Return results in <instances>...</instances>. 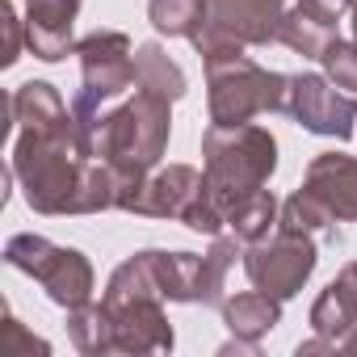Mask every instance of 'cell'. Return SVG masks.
<instances>
[{
  "instance_id": "obj_5",
  "label": "cell",
  "mask_w": 357,
  "mask_h": 357,
  "mask_svg": "<svg viewBox=\"0 0 357 357\" xmlns=\"http://www.w3.org/2000/svg\"><path fill=\"white\" fill-rule=\"evenodd\" d=\"M319 265V248L311 236L303 231H286L278 227V236H265L257 244H244V273L257 290L273 294V298H294L307 278Z\"/></svg>"
},
{
  "instance_id": "obj_27",
  "label": "cell",
  "mask_w": 357,
  "mask_h": 357,
  "mask_svg": "<svg viewBox=\"0 0 357 357\" xmlns=\"http://www.w3.org/2000/svg\"><path fill=\"white\" fill-rule=\"evenodd\" d=\"M349 26H353V43H357V0H353V13H349Z\"/></svg>"
},
{
  "instance_id": "obj_9",
  "label": "cell",
  "mask_w": 357,
  "mask_h": 357,
  "mask_svg": "<svg viewBox=\"0 0 357 357\" xmlns=\"http://www.w3.org/2000/svg\"><path fill=\"white\" fill-rule=\"evenodd\" d=\"M114 319V353H168L172 324L164 315V298L130 294V298H101Z\"/></svg>"
},
{
  "instance_id": "obj_3",
  "label": "cell",
  "mask_w": 357,
  "mask_h": 357,
  "mask_svg": "<svg viewBox=\"0 0 357 357\" xmlns=\"http://www.w3.org/2000/svg\"><path fill=\"white\" fill-rule=\"evenodd\" d=\"M273 168H278V139L257 122H240V126L211 122V130L202 135V176L223 211L265 190Z\"/></svg>"
},
{
  "instance_id": "obj_26",
  "label": "cell",
  "mask_w": 357,
  "mask_h": 357,
  "mask_svg": "<svg viewBox=\"0 0 357 357\" xmlns=\"http://www.w3.org/2000/svg\"><path fill=\"white\" fill-rule=\"evenodd\" d=\"M340 349H344V353H357V328H353V332H344V336H340Z\"/></svg>"
},
{
  "instance_id": "obj_14",
  "label": "cell",
  "mask_w": 357,
  "mask_h": 357,
  "mask_svg": "<svg viewBox=\"0 0 357 357\" xmlns=\"http://www.w3.org/2000/svg\"><path fill=\"white\" fill-rule=\"evenodd\" d=\"M353 328H357V261H349L311 303V332L340 344V336Z\"/></svg>"
},
{
  "instance_id": "obj_28",
  "label": "cell",
  "mask_w": 357,
  "mask_h": 357,
  "mask_svg": "<svg viewBox=\"0 0 357 357\" xmlns=\"http://www.w3.org/2000/svg\"><path fill=\"white\" fill-rule=\"evenodd\" d=\"M328 5H336V9L344 13V9H353V0H328Z\"/></svg>"
},
{
  "instance_id": "obj_25",
  "label": "cell",
  "mask_w": 357,
  "mask_h": 357,
  "mask_svg": "<svg viewBox=\"0 0 357 357\" xmlns=\"http://www.w3.org/2000/svg\"><path fill=\"white\" fill-rule=\"evenodd\" d=\"M5 336H9V353H13V349H30V353L38 349V353H51V344H47V340H34V336H26V332H22V324H17L13 315L5 319Z\"/></svg>"
},
{
  "instance_id": "obj_6",
  "label": "cell",
  "mask_w": 357,
  "mask_h": 357,
  "mask_svg": "<svg viewBox=\"0 0 357 357\" xmlns=\"http://www.w3.org/2000/svg\"><path fill=\"white\" fill-rule=\"evenodd\" d=\"M286 114L311 130V135H324V139H349L357 126V93H336V84L328 76H315V72H298L290 76V89H286Z\"/></svg>"
},
{
  "instance_id": "obj_17",
  "label": "cell",
  "mask_w": 357,
  "mask_h": 357,
  "mask_svg": "<svg viewBox=\"0 0 357 357\" xmlns=\"http://www.w3.org/2000/svg\"><path fill=\"white\" fill-rule=\"evenodd\" d=\"M135 84H139L143 93L164 97V101H181V97L190 93L185 72L168 59V51H164L160 43H143V47H135Z\"/></svg>"
},
{
  "instance_id": "obj_13",
  "label": "cell",
  "mask_w": 357,
  "mask_h": 357,
  "mask_svg": "<svg viewBox=\"0 0 357 357\" xmlns=\"http://www.w3.org/2000/svg\"><path fill=\"white\" fill-rule=\"evenodd\" d=\"M303 185L324 198V206L340 219V223H357V155L344 151H319L307 164Z\"/></svg>"
},
{
  "instance_id": "obj_16",
  "label": "cell",
  "mask_w": 357,
  "mask_h": 357,
  "mask_svg": "<svg viewBox=\"0 0 357 357\" xmlns=\"http://www.w3.org/2000/svg\"><path fill=\"white\" fill-rule=\"evenodd\" d=\"M151 265H155L160 294L168 303H198L202 298V257L151 248Z\"/></svg>"
},
{
  "instance_id": "obj_10",
  "label": "cell",
  "mask_w": 357,
  "mask_h": 357,
  "mask_svg": "<svg viewBox=\"0 0 357 357\" xmlns=\"http://www.w3.org/2000/svg\"><path fill=\"white\" fill-rule=\"evenodd\" d=\"M206 176L190 164H168V168H155L143 185H135L126 198H122V211L126 215H143V219H181L185 206L198 198Z\"/></svg>"
},
{
  "instance_id": "obj_29",
  "label": "cell",
  "mask_w": 357,
  "mask_h": 357,
  "mask_svg": "<svg viewBox=\"0 0 357 357\" xmlns=\"http://www.w3.org/2000/svg\"><path fill=\"white\" fill-rule=\"evenodd\" d=\"M282 5H286V0H282Z\"/></svg>"
},
{
  "instance_id": "obj_15",
  "label": "cell",
  "mask_w": 357,
  "mask_h": 357,
  "mask_svg": "<svg viewBox=\"0 0 357 357\" xmlns=\"http://www.w3.org/2000/svg\"><path fill=\"white\" fill-rule=\"evenodd\" d=\"M223 324L240 340H261L282 324V298L252 286V290H244L236 298H223Z\"/></svg>"
},
{
  "instance_id": "obj_22",
  "label": "cell",
  "mask_w": 357,
  "mask_h": 357,
  "mask_svg": "<svg viewBox=\"0 0 357 357\" xmlns=\"http://www.w3.org/2000/svg\"><path fill=\"white\" fill-rule=\"evenodd\" d=\"M336 223V215L324 206V198H315L307 185L298 190V194H290L286 202H282V215H278V227H286V231H303V236H315V231H328Z\"/></svg>"
},
{
  "instance_id": "obj_18",
  "label": "cell",
  "mask_w": 357,
  "mask_h": 357,
  "mask_svg": "<svg viewBox=\"0 0 357 357\" xmlns=\"http://www.w3.org/2000/svg\"><path fill=\"white\" fill-rule=\"evenodd\" d=\"M68 336L80 353L89 357H105L114 353V319L105 311V303H84L68 311Z\"/></svg>"
},
{
  "instance_id": "obj_7",
  "label": "cell",
  "mask_w": 357,
  "mask_h": 357,
  "mask_svg": "<svg viewBox=\"0 0 357 357\" xmlns=\"http://www.w3.org/2000/svg\"><path fill=\"white\" fill-rule=\"evenodd\" d=\"M76 59H80V93H89L93 101H114L135 84V47L126 34L118 30H93L76 43Z\"/></svg>"
},
{
  "instance_id": "obj_11",
  "label": "cell",
  "mask_w": 357,
  "mask_h": 357,
  "mask_svg": "<svg viewBox=\"0 0 357 357\" xmlns=\"http://www.w3.org/2000/svg\"><path fill=\"white\" fill-rule=\"evenodd\" d=\"M340 9L328 0H294L282 9V26H278V43L290 47L303 59H324V51L340 38Z\"/></svg>"
},
{
  "instance_id": "obj_23",
  "label": "cell",
  "mask_w": 357,
  "mask_h": 357,
  "mask_svg": "<svg viewBox=\"0 0 357 357\" xmlns=\"http://www.w3.org/2000/svg\"><path fill=\"white\" fill-rule=\"evenodd\" d=\"M324 76L336 84V89H344V93H357V43H344V38H336L328 51H324Z\"/></svg>"
},
{
  "instance_id": "obj_19",
  "label": "cell",
  "mask_w": 357,
  "mask_h": 357,
  "mask_svg": "<svg viewBox=\"0 0 357 357\" xmlns=\"http://www.w3.org/2000/svg\"><path fill=\"white\" fill-rule=\"evenodd\" d=\"M236 257H244V240L236 231H219L215 244L202 252V307H223V286H227V273L236 265Z\"/></svg>"
},
{
  "instance_id": "obj_21",
  "label": "cell",
  "mask_w": 357,
  "mask_h": 357,
  "mask_svg": "<svg viewBox=\"0 0 357 357\" xmlns=\"http://www.w3.org/2000/svg\"><path fill=\"white\" fill-rule=\"evenodd\" d=\"M147 17L155 26V34L168 38H194L206 22V0H151Z\"/></svg>"
},
{
  "instance_id": "obj_20",
  "label": "cell",
  "mask_w": 357,
  "mask_h": 357,
  "mask_svg": "<svg viewBox=\"0 0 357 357\" xmlns=\"http://www.w3.org/2000/svg\"><path fill=\"white\" fill-rule=\"evenodd\" d=\"M278 215H282L278 198H273L269 190H257V194L240 198V202L227 211V227H231L244 244H257V240H265V236L278 227Z\"/></svg>"
},
{
  "instance_id": "obj_24",
  "label": "cell",
  "mask_w": 357,
  "mask_h": 357,
  "mask_svg": "<svg viewBox=\"0 0 357 357\" xmlns=\"http://www.w3.org/2000/svg\"><path fill=\"white\" fill-rule=\"evenodd\" d=\"M0 30H5V51H0V63L13 68L22 59V30H26V22H17L13 0H0Z\"/></svg>"
},
{
  "instance_id": "obj_8",
  "label": "cell",
  "mask_w": 357,
  "mask_h": 357,
  "mask_svg": "<svg viewBox=\"0 0 357 357\" xmlns=\"http://www.w3.org/2000/svg\"><path fill=\"white\" fill-rule=\"evenodd\" d=\"M282 9H286L282 0H206V22L194 38H227L240 47H269V43H278Z\"/></svg>"
},
{
  "instance_id": "obj_12",
  "label": "cell",
  "mask_w": 357,
  "mask_h": 357,
  "mask_svg": "<svg viewBox=\"0 0 357 357\" xmlns=\"http://www.w3.org/2000/svg\"><path fill=\"white\" fill-rule=\"evenodd\" d=\"M80 13V0H26V47L43 63H59L76 55L72 22Z\"/></svg>"
},
{
  "instance_id": "obj_4",
  "label": "cell",
  "mask_w": 357,
  "mask_h": 357,
  "mask_svg": "<svg viewBox=\"0 0 357 357\" xmlns=\"http://www.w3.org/2000/svg\"><path fill=\"white\" fill-rule=\"evenodd\" d=\"M5 261H9L13 269L30 273V278L47 290V298H51L55 307H63V311L93 303L97 278H93L89 257L76 252V248H59V244H51L47 236L22 231V236H13V240L5 244Z\"/></svg>"
},
{
  "instance_id": "obj_1",
  "label": "cell",
  "mask_w": 357,
  "mask_h": 357,
  "mask_svg": "<svg viewBox=\"0 0 357 357\" xmlns=\"http://www.w3.org/2000/svg\"><path fill=\"white\" fill-rule=\"evenodd\" d=\"M168 105L172 101H164L155 93H143V89L130 101H122L118 109H105L89 93H76L72 97L80 155L84 160H101V164H109L118 172L122 198L135 185H143L147 176L160 168V160H164L168 130H172V109Z\"/></svg>"
},
{
  "instance_id": "obj_2",
  "label": "cell",
  "mask_w": 357,
  "mask_h": 357,
  "mask_svg": "<svg viewBox=\"0 0 357 357\" xmlns=\"http://www.w3.org/2000/svg\"><path fill=\"white\" fill-rule=\"evenodd\" d=\"M198 55H202V68H206L211 122H219V126H240V122H252L257 114L286 109L290 76L252 63L240 43H211V47H202Z\"/></svg>"
}]
</instances>
